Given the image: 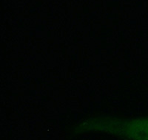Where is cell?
Instances as JSON below:
<instances>
[{
  "label": "cell",
  "instance_id": "1",
  "mask_svg": "<svg viewBox=\"0 0 148 140\" xmlns=\"http://www.w3.org/2000/svg\"><path fill=\"white\" fill-rule=\"evenodd\" d=\"M87 128L110 132L129 140H148V118L110 122L107 120L95 121L90 122Z\"/></svg>",
  "mask_w": 148,
  "mask_h": 140
}]
</instances>
